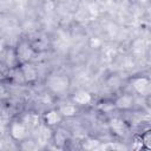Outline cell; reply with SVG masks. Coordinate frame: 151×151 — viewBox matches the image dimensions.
Listing matches in <instances>:
<instances>
[{
    "label": "cell",
    "mask_w": 151,
    "mask_h": 151,
    "mask_svg": "<svg viewBox=\"0 0 151 151\" xmlns=\"http://www.w3.org/2000/svg\"><path fill=\"white\" fill-rule=\"evenodd\" d=\"M47 87L54 93H63L68 88L70 80L66 76H52L46 81Z\"/></svg>",
    "instance_id": "1"
},
{
    "label": "cell",
    "mask_w": 151,
    "mask_h": 151,
    "mask_svg": "<svg viewBox=\"0 0 151 151\" xmlns=\"http://www.w3.org/2000/svg\"><path fill=\"white\" fill-rule=\"evenodd\" d=\"M17 53V57H18V60L20 63H28L33 55H34V50L32 48L31 45H28L27 42H21L18 45V48L15 51Z\"/></svg>",
    "instance_id": "2"
},
{
    "label": "cell",
    "mask_w": 151,
    "mask_h": 151,
    "mask_svg": "<svg viewBox=\"0 0 151 151\" xmlns=\"http://www.w3.org/2000/svg\"><path fill=\"white\" fill-rule=\"evenodd\" d=\"M132 86L134 88V91L142 96H147L150 93V88H151V84L150 80L145 77H139L132 80Z\"/></svg>",
    "instance_id": "3"
},
{
    "label": "cell",
    "mask_w": 151,
    "mask_h": 151,
    "mask_svg": "<svg viewBox=\"0 0 151 151\" xmlns=\"http://www.w3.org/2000/svg\"><path fill=\"white\" fill-rule=\"evenodd\" d=\"M11 134H12V137L15 139V140H22V139H25L26 138V136H27V127L25 126V124L21 122V123H19V122H15V123H13L12 125H11Z\"/></svg>",
    "instance_id": "4"
},
{
    "label": "cell",
    "mask_w": 151,
    "mask_h": 151,
    "mask_svg": "<svg viewBox=\"0 0 151 151\" xmlns=\"http://www.w3.org/2000/svg\"><path fill=\"white\" fill-rule=\"evenodd\" d=\"M21 74H22V78L31 83V81H34L37 78H38V73H37V70L34 68L33 65L28 64V63H24L22 67H21Z\"/></svg>",
    "instance_id": "5"
},
{
    "label": "cell",
    "mask_w": 151,
    "mask_h": 151,
    "mask_svg": "<svg viewBox=\"0 0 151 151\" xmlns=\"http://www.w3.org/2000/svg\"><path fill=\"white\" fill-rule=\"evenodd\" d=\"M110 127L111 130L117 134V136H124L127 131V127H126V124L124 120L119 119V118H113L111 122H110Z\"/></svg>",
    "instance_id": "6"
},
{
    "label": "cell",
    "mask_w": 151,
    "mask_h": 151,
    "mask_svg": "<svg viewBox=\"0 0 151 151\" xmlns=\"http://www.w3.org/2000/svg\"><path fill=\"white\" fill-rule=\"evenodd\" d=\"M40 119H39V116L35 114V113H26L22 118V123L25 124V126L31 130H34L35 127H38L40 124H39Z\"/></svg>",
    "instance_id": "7"
},
{
    "label": "cell",
    "mask_w": 151,
    "mask_h": 151,
    "mask_svg": "<svg viewBox=\"0 0 151 151\" xmlns=\"http://www.w3.org/2000/svg\"><path fill=\"white\" fill-rule=\"evenodd\" d=\"M34 130H35L34 136H35L37 143H45V142H47V139L51 137V133H50L51 131H50L46 126H44V125H39V126L35 127Z\"/></svg>",
    "instance_id": "8"
},
{
    "label": "cell",
    "mask_w": 151,
    "mask_h": 151,
    "mask_svg": "<svg viewBox=\"0 0 151 151\" xmlns=\"http://www.w3.org/2000/svg\"><path fill=\"white\" fill-rule=\"evenodd\" d=\"M132 105H133V98H132V96H130V94L120 96V97L116 100V106H117L118 109H122V110H127V109H130Z\"/></svg>",
    "instance_id": "9"
},
{
    "label": "cell",
    "mask_w": 151,
    "mask_h": 151,
    "mask_svg": "<svg viewBox=\"0 0 151 151\" xmlns=\"http://www.w3.org/2000/svg\"><path fill=\"white\" fill-rule=\"evenodd\" d=\"M19 60H18V57H17V53L15 51L13 50H8L5 54V59H4V64L11 70V68H14L17 65H18Z\"/></svg>",
    "instance_id": "10"
},
{
    "label": "cell",
    "mask_w": 151,
    "mask_h": 151,
    "mask_svg": "<svg viewBox=\"0 0 151 151\" xmlns=\"http://www.w3.org/2000/svg\"><path fill=\"white\" fill-rule=\"evenodd\" d=\"M73 100H74L77 104L85 105V104H88V103L91 101V94H90L87 91L80 90V91H77V92L74 93Z\"/></svg>",
    "instance_id": "11"
},
{
    "label": "cell",
    "mask_w": 151,
    "mask_h": 151,
    "mask_svg": "<svg viewBox=\"0 0 151 151\" xmlns=\"http://www.w3.org/2000/svg\"><path fill=\"white\" fill-rule=\"evenodd\" d=\"M61 117H60V112L55 111V110H51L45 114V123L50 126L52 125H57L58 123H60Z\"/></svg>",
    "instance_id": "12"
},
{
    "label": "cell",
    "mask_w": 151,
    "mask_h": 151,
    "mask_svg": "<svg viewBox=\"0 0 151 151\" xmlns=\"http://www.w3.org/2000/svg\"><path fill=\"white\" fill-rule=\"evenodd\" d=\"M59 112H60V114H63V116H66V117H72V116H74V114H76L77 109H76V106H74V105H71V104H65V105H63V106L60 107Z\"/></svg>",
    "instance_id": "13"
},
{
    "label": "cell",
    "mask_w": 151,
    "mask_h": 151,
    "mask_svg": "<svg viewBox=\"0 0 151 151\" xmlns=\"http://www.w3.org/2000/svg\"><path fill=\"white\" fill-rule=\"evenodd\" d=\"M67 139V131L63 130V129H59L55 134H54V140H55V144L58 145H63Z\"/></svg>",
    "instance_id": "14"
},
{
    "label": "cell",
    "mask_w": 151,
    "mask_h": 151,
    "mask_svg": "<svg viewBox=\"0 0 151 151\" xmlns=\"http://www.w3.org/2000/svg\"><path fill=\"white\" fill-rule=\"evenodd\" d=\"M31 46H32V48H33L34 51H42V50L46 48L47 41H46L44 38H38L37 40L33 41V44H32Z\"/></svg>",
    "instance_id": "15"
},
{
    "label": "cell",
    "mask_w": 151,
    "mask_h": 151,
    "mask_svg": "<svg viewBox=\"0 0 151 151\" xmlns=\"http://www.w3.org/2000/svg\"><path fill=\"white\" fill-rule=\"evenodd\" d=\"M9 68L5 65V64H0V80L6 79L9 76Z\"/></svg>",
    "instance_id": "16"
},
{
    "label": "cell",
    "mask_w": 151,
    "mask_h": 151,
    "mask_svg": "<svg viewBox=\"0 0 151 151\" xmlns=\"http://www.w3.org/2000/svg\"><path fill=\"white\" fill-rule=\"evenodd\" d=\"M150 139H151V133L150 131H146V133L142 137V142H143V145L145 146V149H151V143H150Z\"/></svg>",
    "instance_id": "17"
},
{
    "label": "cell",
    "mask_w": 151,
    "mask_h": 151,
    "mask_svg": "<svg viewBox=\"0 0 151 151\" xmlns=\"http://www.w3.org/2000/svg\"><path fill=\"white\" fill-rule=\"evenodd\" d=\"M7 126H8V118L6 116L0 114V132L2 133Z\"/></svg>",
    "instance_id": "18"
},
{
    "label": "cell",
    "mask_w": 151,
    "mask_h": 151,
    "mask_svg": "<svg viewBox=\"0 0 151 151\" xmlns=\"http://www.w3.org/2000/svg\"><path fill=\"white\" fill-rule=\"evenodd\" d=\"M98 145H99V142H98V140H96V139H90V140H87V142L84 144V146H85L86 149H90V150H92V149L97 147Z\"/></svg>",
    "instance_id": "19"
},
{
    "label": "cell",
    "mask_w": 151,
    "mask_h": 151,
    "mask_svg": "<svg viewBox=\"0 0 151 151\" xmlns=\"http://www.w3.org/2000/svg\"><path fill=\"white\" fill-rule=\"evenodd\" d=\"M103 147H111V149H120L119 145H113V144H107V145H104Z\"/></svg>",
    "instance_id": "20"
},
{
    "label": "cell",
    "mask_w": 151,
    "mask_h": 151,
    "mask_svg": "<svg viewBox=\"0 0 151 151\" xmlns=\"http://www.w3.org/2000/svg\"><path fill=\"white\" fill-rule=\"evenodd\" d=\"M5 93H6V91H5L4 86H1V85H0V99H1L2 97H5Z\"/></svg>",
    "instance_id": "21"
}]
</instances>
